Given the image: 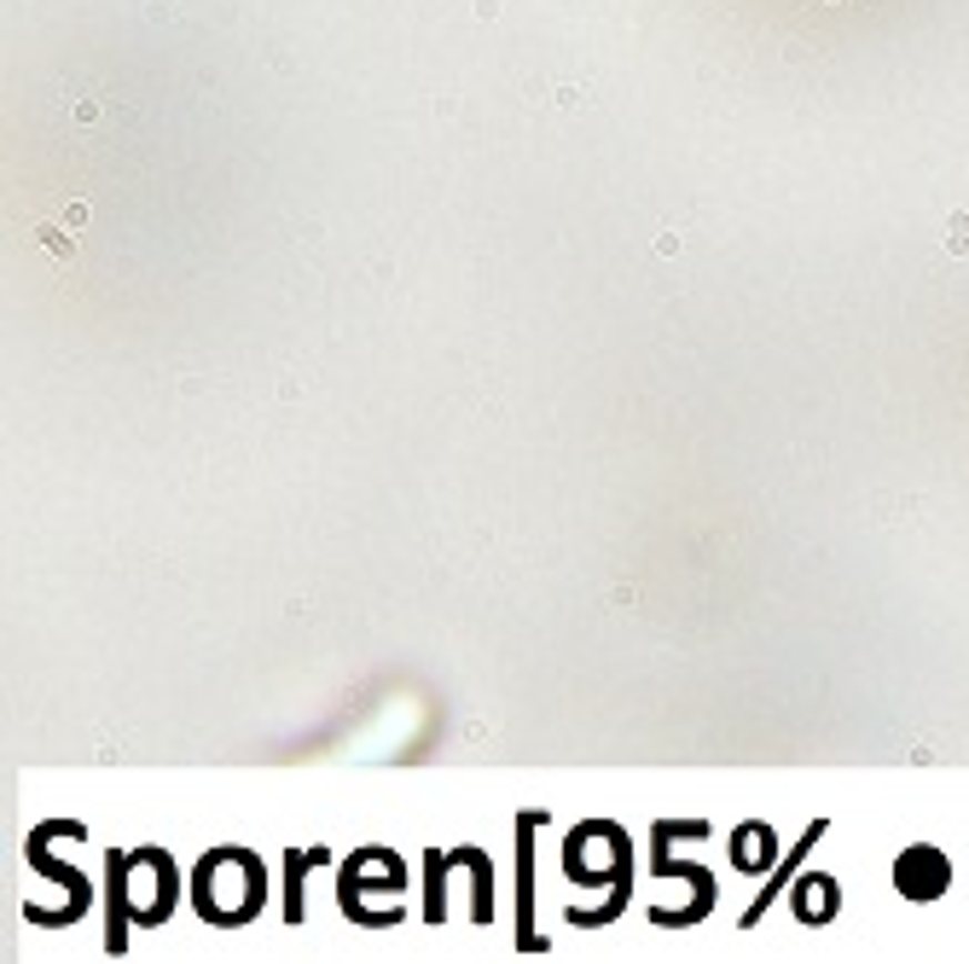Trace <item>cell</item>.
Segmentation results:
<instances>
[{"instance_id":"2","label":"cell","mask_w":969,"mask_h":964,"mask_svg":"<svg viewBox=\"0 0 969 964\" xmlns=\"http://www.w3.org/2000/svg\"><path fill=\"white\" fill-rule=\"evenodd\" d=\"M262 895H268V877H262V860L250 848H215L210 860L198 866V912L215 924H244L262 912Z\"/></svg>"},{"instance_id":"1","label":"cell","mask_w":969,"mask_h":964,"mask_svg":"<svg viewBox=\"0 0 969 964\" xmlns=\"http://www.w3.org/2000/svg\"><path fill=\"white\" fill-rule=\"evenodd\" d=\"M174 906V860L158 848H134L111 860V947H122L129 935L122 924H163Z\"/></svg>"},{"instance_id":"3","label":"cell","mask_w":969,"mask_h":964,"mask_svg":"<svg viewBox=\"0 0 969 964\" xmlns=\"http://www.w3.org/2000/svg\"><path fill=\"white\" fill-rule=\"evenodd\" d=\"M372 895L390 906V918L401 912V860L384 854V848H366V854H354L349 860V872H343V906L354 912V918H377V906Z\"/></svg>"},{"instance_id":"4","label":"cell","mask_w":969,"mask_h":964,"mask_svg":"<svg viewBox=\"0 0 969 964\" xmlns=\"http://www.w3.org/2000/svg\"><path fill=\"white\" fill-rule=\"evenodd\" d=\"M569 872L581 883H609V890H622L627 883V843L616 825H586L569 836Z\"/></svg>"},{"instance_id":"5","label":"cell","mask_w":969,"mask_h":964,"mask_svg":"<svg viewBox=\"0 0 969 964\" xmlns=\"http://www.w3.org/2000/svg\"><path fill=\"white\" fill-rule=\"evenodd\" d=\"M895 883H900V895L911 901H940L952 890V860L940 854L935 843H917L895 860Z\"/></svg>"},{"instance_id":"7","label":"cell","mask_w":969,"mask_h":964,"mask_svg":"<svg viewBox=\"0 0 969 964\" xmlns=\"http://www.w3.org/2000/svg\"><path fill=\"white\" fill-rule=\"evenodd\" d=\"M731 860L744 872H760V866H773V831H760V825H744L737 831V848H731Z\"/></svg>"},{"instance_id":"6","label":"cell","mask_w":969,"mask_h":964,"mask_svg":"<svg viewBox=\"0 0 969 964\" xmlns=\"http://www.w3.org/2000/svg\"><path fill=\"white\" fill-rule=\"evenodd\" d=\"M796 912L807 924H825L830 912H836V883L830 877H801L796 883Z\"/></svg>"}]
</instances>
